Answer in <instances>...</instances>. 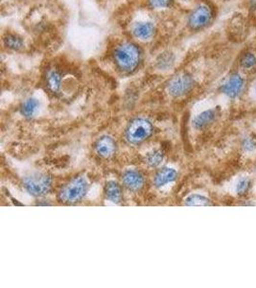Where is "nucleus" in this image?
Wrapping results in <instances>:
<instances>
[{
    "label": "nucleus",
    "mask_w": 256,
    "mask_h": 288,
    "mask_svg": "<svg viewBox=\"0 0 256 288\" xmlns=\"http://www.w3.org/2000/svg\"><path fill=\"white\" fill-rule=\"evenodd\" d=\"M114 59L117 67L125 73H132L139 65L141 51L132 43H123L115 48Z\"/></svg>",
    "instance_id": "1"
},
{
    "label": "nucleus",
    "mask_w": 256,
    "mask_h": 288,
    "mask_svg": "<svg viewBox=\"0 0 256 288\" xmlns=\"http://www.w3.org/2000/svg\"><path fill=\"white\" fill-rule=\"evenodd\" d=\"M89 181L84 176H78L69 181L58 193V198L63 204L79 203L89 192Z\"/></svg>",
    "instance_id": "2"
},
{
    "label": "nucleus",
    "mask_w": 256,
    "mask_h": 288,
    "mask_svg": "<svg viewBox=\"0 0 256 288\" xmlns=\"http://www.w3.org/2000/svg\"><path fill=\"white\" fill-rule=\"evenodd\" d=\"M154 132V126L150 120L144 117L132 119L125 129V138L132 145H137L147 140Z\"/></svg>",
    "instance_id": "3"
},
{
    "label": "nucleus",
    "mask_w": 256,
    "mask_h": 288,
    "mask_svg": "<svg viewBox=\"0 0 256 288\" xmlns=\"http://www.w3.org/2000/svg\"><path fill=\"white\" fill-rule=\"evenodd\" d=\"M23 188L34 197H44L52 189V179L43 172H32L23 179Z\"/></svg>",
    "instance_id": "4"
},
{
    "label": "nucleus",
    "mask_w": 256,
    "mask_h": 288,
    "mask_svg": "<svg viewBox=\"0 0 256 288\" xmlns=\"http://www.w3.org/2000/svg\"><path fill=\"white\" fill-rule=\"evenodd\" d=\"M194 86L193 76L187 72H182L171 78L168 82L166 90L168 94L173 98H179L188 94L193 90Z\"/></svg>",
    "instance_id": "5"
},
{
    "label": "nucleus",
    "mask_w": 256,
    "mask_h": 288,
    "mask_svg": "<svg viewBox=\"0 0 256 288\" xmlns=\"http://www.w3.org/2000/svg\"><path fill=\"white\" fill-rule=\"evenodd\" d=\"M213 19V10L208 4L202 3L195 8L188 17V25L192 30H201Z\"/></svg>",
    "instance_id": "6"
},
{
    "label": "nucleus",
    "mask_w": 256,
    "mask_h": 288,
    "mask_svg": "<svg viewBox=\"0 0 256 288\" xmlns=\"http://www.w3.org/2000/svg\"><path fill=\"white\" fill-rule=\"evenodd\" d=\"M245 89V79L238 72H233L220 87L222 93L230 99H236Z\"/></svg>",
    "instance_id": "7"
},
{
    "label": "nucleus",
    "mask_w": 256,
    "mask_h": 288,
    "mask_svg": "<svg viewBox=\"0 0 256 288\" xmlns=\"http://www.w3.org/2000/svg\"><path fill=\"white\" fill-rule=\"evenodd\" d=\"M117 150V144L111 135H102L94 143V151L102 159H111Z\"/></svg>",
    "instance_id": "8"
},
{
    "label": "nucleus",
    "mask_w": 256,
    "mask_h": 288,
    "mask_svg": "<svg viewBox=\"0 0 256 288\" xmlns=\"http://www.w3.org/2000/svg\"><path fill=\"white\" fill-rule=\"evenodd\" d=\"M122 183L129 191L138 192L143 189L145 179L140 172L135 169H127L122 174Z\"/></svg>",
    "instance_id": "9"
},
{
    "label": "nucleus",
    "mask_w": 256,
    "mask_h": 288,
    "mask_svg": "<svg viewBox=\"0 0 256 288\" xmlns=\"http://www.w3.org/2000/svg\"><path fill=\"white\" fill-rule=\"evenodd\" d=\"M177 172L172 167H162L160 168L154 178V185L161 189L168 186L169 184L174 183L177 180Z\"/></svg>",
    "instance_id": "10"
},
{
    "label": "nucleus",
    "mask_w": 256,
    "mask_h": 288,
    "mask_svg": "<svg viewBox=\"0 0 256 288\" xmlns=\"http://www.w3.org/2000/svg\"><path fill=\"white\" fill-rule=\"evenodd\" d=\"M217 117V113L215 110L209 109L206 111H203L198 116H196L192 121V126L195 130L201 131L205 129L206 127L209 126L212 124Z\"/></svg>",
    "instance_id": "11"
},
{
    "label": "nucleus",
    "mask_w": 256,
    "mask_h": 288,
    "mask_svg": "<svg viewBox=\"0 0 256 288\" xmlns=\"http://www.w3.org/2000/svg\"><path fill=\"white\" fill-rule=\"evenodd\" d=\"M104 192H105L106 200L114 204H119L123 198V192H122L121 186L115 181L106 182Z\"/></svg>",
    "instance_id": "12"
},
{
    "label": "nucleus",
    "mask_w": 256,
    "mask_h": 288,
    "mask_svg": "<svg viewBox=\"0 0 256 288\" xmlns=\"http://www.w3.org/2000/svg\"><path fill=\"white\" fill-rule=\"evenodd\" d=\"M133 36L141 41H149L155 35V26L151 22H136L133 27Z\"/></svg>",
    "instance_id": "13"
},
{
    "label": "nucleus",
    "mask_w": 256,
    "mask_h": 288,
    "mask_svg": "<svg viewBox=\"0 0 256 288\" xmlns=\"http://www.w3.org/2000/svg\"><path fill=\"white\" fill-rule=\"evenodd\" d=\"M239 64L244 71H254L256 69V52L250 49L244 51L240 56Z\"/></svg>",
    "instance_id": "14"
},
{
    "label": "nucleus",
    "mask_w": 256,
    "mask_h": 288,
    "mask_svg": "<svg viewBox=\"0 0 256 288\" xmlns=\"http://www.w3.org/2000/svg\"><path fill=\"white\" fill-rule=\"evenodd\" d=\"M40 108H41L40 101L34 97H30L23 102L20 112L21 115L25 118L31 119L38 115Z\"/></svg>",
    "instance_id": "15"
},
{
    "label": "nucleus",
    "mask_w": 256,
    "mask_h": 288,
    "mask_svg": "<svg viewBox=\"0 0 256 288\" xmlns=\"http://www.w3.org/2000/svg\"><path fill=\"white\" fill-rule=\"evenodd\" d=\"M62 74L57 69H50L46 75V83L48 89L52 92H58L62 86Z\"/></svg>",
    "instance_id": "16"
},
{
    "label": "nucleus",
    "mask_w": 256,
    "mask_h": 288,
    "mask_svg": "<svg viewBox=\"0 0 256 288\" xmlns=\"http://www.w3.org/2000/svg\"><path fill=\"white\" fill-rule=\"evenodd\" d=\"M163 160H164V155L162 153V151L159 149H155L146 154L144 161L151 168H157L159 165H161Z\"/></svg>",
    "instance_id": "17"
},
{
    "label": "nucleus",
    "mask_w": 256,
    "mask_h": 288,
    "mask_svg": "<svg viewBox=\"0 0 256 288\" xmlns=\"http://www.w3.org/2000/svg\"><path fill=\"white\" fill-rule=\"evenodd\" d=\"M185 205L188 207H207L211 206L210 200L201 194H191L185 200Z\"/></svg>",
    "instance_id": "18"
},
{
    "label": "nucleus",
    "mask_w": 256,
    "mask_h": 288,
    "mask_svg": "<svg viewBox=\"0 0 256 288\" xmlns=\"http://www.w3.org/2000/svg\"><path fill=\"white\" fill-rule=\"evenodd\" d=\"M3 41H4L5 45L13 50H20L24 46L21 38H19L17 35H14V34H7L6 37H4Z\"/></svg>",
    "instance_id": "19"
},
{
    "label": "nucleus",
    "mask_w": 256,
    "mask_h": 288,
    "mask_svg": "<svg viewBox=\"0 0 256 288\" xmlns=\"http://www.w3.org/2000/svg\"><path fill=\"white\" fill-rule=\"evenodd\" d=\"M250 188H251V181H250V179L247 178V177H243L236 184L235 191L240 196H244L249 191Z\"/></svg>",
    "instance_id": "20"
},
{
    "label": "nucleus",
    "mask_w": 256,
    "mask_h": 288,
    "mask_svg": "<svg viewBox=\"0 0 256 288\" xmlns=\"http://www.w3.org/2000/svg\"><path fill=\"white\" fill-rule=\"evenodd\" d=\"M241 147L242 149L247 152V153H251L256 150V138L254 136L248 135L243 138L242 142H241Z\"/></svg>",
    "instance_id": "21"
},
{
    "label": "nucleus",
    "mask_w": 256,
    "mask_h": 288,
    "mask_svg": "<svg viewBox=\"0 0 256 288\" xmlns=\"http://www.w3.org/2000/svg\"><path fill=\"white\" fill-rule=\"evenodd\" d=\"M171 3H172V0H149L151 7L155 9L167 8Z\"/></svg>",
    "instance_id": "22"
},
{
    "label": "nucleus",
    "mask_w": 256,
    "mask_h": 288,
    "mask_svg": "<svg viewBox=\"0 0 256 288\" xmlns=\"http://www.w3.org/2000/svg\"><path fill=\"white\" fill-rule=\"evenodd\" d=\"M254 91H255L256 92V80H255V83H254Z\"/></svg>",
    "instance_id": "23"
}]
</instances>
